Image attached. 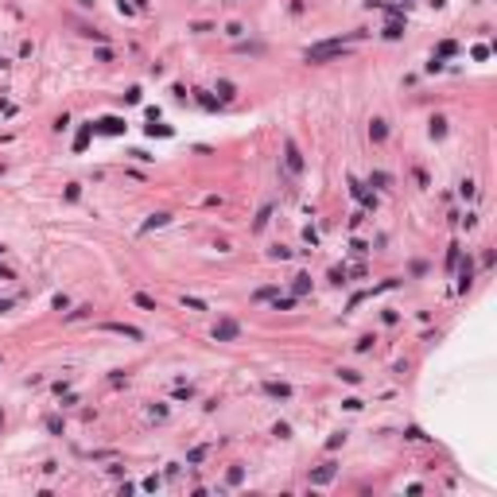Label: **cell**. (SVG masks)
Masks as SVG:
<instances>
[{"label": "cell", "instance_id": "1", "mask_svg": "<svg viewBox=\"0 0 497 497\" xmlns=\"http://www.w3.org/2000/svg\"><path fill=\"white\" fill-rule=\"evenodd\" d=\"M358 39H365V31H349V35H342V39H326V43H315V47H307L303 51V59L307 62H330V59H338V54H346L349 51V43H358Z\"/></svg>", "mask_w": 497, "mask_h": 497}, {"label": "cell", "instance_id": "2", "mask_svg": "<svg viewBox=\"0 0 497 497\" xmlns=\"http://www.w3.org/2000/svg\"><path fill=\"white\" fill-rule=\"evenodd\" d=\"M284 167H288V175H303V152H299V144H296V140H284Z\"/></svg>", "mask_w": 497, "mask_h": 497}, {"label": "cell", "instance_id": "3", "mask_svg": "<svg viewBox=\"0 0 497 497\" xmlns=\"http://www.w3.org/2000/svg\"><path fill=\"white\" fill-rule=\"evenodd\" d=\"M210 334H214V342H237L241 338V323L237 319H218Z\"/></svg>", "mask_w": 497, "mask_h": 497}, {"label": "cell", "instance_id": "4", "mask_svg": "<svg viewBox=\"0 0 497 497\" xmlns=\"http://www.w3.org/2000/svg\"><path fill=\"white\" fill-rule=\"evenodd\" d=\"M124 117H101V121H94V132H101V136H124Z\"/></svg>", "mask_w": 497, "mask_h": 497}, {"label": "cell", "instance_id": "5", "mask_svg": "<svg viewBox=\"0 0 497 497\" xmlns=\"http://www.w3.org/2000/svg\"><path fill=\"white\" fill-rule=\"evenodd\" d=\"M454 268H458V291H470L474 288V261L470 256H458V264H454Z\"/></svg>", "mask_w": 497, "mask_h": 497}, {"label": "cell", "instance_id": "6", "mask_svg": "<svg viewBox=\"0 0 497 497\" xmlns=\"http://www.w3.org/2000/svg\"><path fill=\"white\" fill-rule=\"evenodd\" d=\"M261 393L272 396V400H291V384H284V381H264Z\"/></svg>", "mask_w": 497, "mask_h": 497}, {"label": "cell", "instance_id": "7", "mask_svg": "<svg viewBox=\"0 0 497 497\" xmlns=\"http://www.w3.org/2000/svg\"><path fill=\"white\" fill-rule=\"evenodd\" d=\"M334 474H338V463H323L319 470H311V486H330Z\"/></svg>", "mask_w": 497, "mask_h": 497}, {"label": "cell", "instance_id": "8", "mask_svg": "<svg viewBox=\"0 0 497 497\" xmlns=\"http://www.w3.org/2000/svg\"><path fill=\"white\" fill-rule=\"evenodd\" d=\"M101 330H109V334H124L128 342H140V338H144V330H140V326H128V323H105Z\"/></svg>", "mask_w": 497, "mask_h": 497}, {"label": "cell", "instance_id": "9", "mask_svg": "<svg viewBox=\"0 0 497 497\" xmlns=\"http://www.w3.org/2000/svg\"><path fill=\"white\" fill-rule=\"evenodd\" d=\"M369 140H373V144H384V140H389V124H384L381 117L369 121Z\"/></svg>", "mask_w": 497, "mask_h": 497}, {"label": "cell", "instance_id": "10", "mask_svg": "<svg viewBox=\"0 0 497 497\" xmlns=\"http://www.w3.org/2000/svg\"><path fill=\"white\" fill-rule=\"evenodd\" d=\"M167 222H171V214H163V210H159V214H152V218L144 222V226H140V233H152V229H163Z\"/></svg>", "mask_w": 497, "mask_h": 497}, {"label": "cell", "instance_id": "11", "mask_svg": "<svg viewBox=\"0 0 497 497\" xmlns=\"http://www.w3.org/2000/svg\"><path fill=\"white\" fill-rule=\"evenodd\" d=\"M214 94H218V101L226 105V101H233V97H237V86H233V82H226V78H222L218 86H214Z\"/></svg>", "mask_w": 497, "mask_h": 497}, {"label": "cell", "instance_id": "12", "mask_svg": "<svg viewBox=\"0 0 497 497\" xmlns=\"http://www.w3.org/2000/svg\"><path fill=\"white\" fill-rule=\"evenodd\" d=\"M194 97H198V105H202V109H206V113H218V109H222V101H218V97H214V94H206V89H198V94H194Z\"/></svg>", "mask_w": 497, "mask_h": 497}, {"label": "cell", "instance_id": "13", "mask_svg": "<svg viewBox=\"0 0 497 497\" xmlns=\"http://www.w3.org/2000/svg\"><path fill=\"white\" fill-rule=\"evenodd\" d=\"M400 20H404V16H393L389 24H384V31H381L384 39H400V35H404V24H400Z\"/></svg>", "mask_w": 497, "mask_h": 497}, {"label": "cell", "instance_id": "14", "mask_svg": "<svg viewBox=\"0 0 497 497\" xmlns=\"http://www.w3.org/2000/svg\"><path fill=\"white\" fill-rule=\"evenodd\" d=\"M369 187H377V191H389V187H393V175H389V171H373V175H369Z\"/></svg>", "mask_w": 497, "mask_h": 497}, {"label": "cell", "instance_id": "15", "mask_svg": "<svg viewBox=\"0 0 497 497\" xmlns=\"http://www.w3.org/2000/svg\"><path fill=\"white\" fill-rule=\"evenodd\" d=\"M89 136H94V121L78 128V136H74V152H82V148H86V144H89Z\"/></svg>", "mask_w": 497, "mask_h": 497}, {"label": "cell", "instance_id": "16", "mask_svg": "<svg viewBox=\"0 0 497 497\" xmlns=\"http://www.w3.org/2000/svg\"><path fill=\"white\" fill-rule=\"evenodd\" d=\"M291 291H296V296H307V291H311V276H307V272H299V276L291 280Z\"/></svg>", "mask_w": 497, "mask_h": 497}, {"label": "cell", "instance_id": "17", "mask_svg": "<svg viewBox=\"0 0 497 497\" xmlns=\"http://www.w3.org/2000/svg\"><path fill=\"white\" fill-rule=\"evenodd\" d=\"M428 132H431V140H443L447 136V117H431V128Z\"/></svg>", "mask_w": 497, "mask_h": 497}, {"label": "cell", "instance_id": "18", "mask_svg": "<svg viewBox=\"0 0 497 497\" xmlns=\"http://www.w3.org/2000/svg\"><path fill=\"white\" fill-rule=\"evenodd\" d=\"M458 256H463V245L451 241V249H447V268H451V272H454V264H458Z\"/></svg>", "mask_w": 497, "mask_h": 497}, {"label": "cell", "instance_id": "19", "mask_svg": "<svg viewBox=\"0 0 497 497\" xmlns=\"http://www.w3.org/2000/svg\"><path fill=\"white\" fill-rule=\"evenodd\" d=\"M346 439H349V431H334V435L326 439V451H338V447H346Z\"/></svg>", "mask_w": 497, "mask_h": 497}, {"label": "cell", "instance_id": "20", "mask_svg": "<svg viewBox=\"0 0 497 497\" xmlns=\"http://www.w3.org/2000/svg\"><path fill=\"white\" fill-rule=\"evenodd\" d=\"M268 218H272V206L264 202V206H261V214H256V222H253V229H264V226H268Z\"/></svg>", "mask_w": 497, "mask_h": 497}, {"label": "cell", "instance_id": "21", "mask_svg": "<svg viewBox=\"0 0 497 497\" xmlns=\"http://www.w3.org/2000/svg\"><path fill=\"white\" fill-rule=\"evenodd\" d=\"M43 428L51 431V435H62V416H47V419H43Z\"/></svg>", "mask_w": 497, "mask_h": 497}, {"label": "cell", "instance_id": "22", "mask_svg": "<svg viewBox=\"0 0 497 497\" xmlns=\"http://www.w3.org/2000/svg\"><path fill=\"white\" fill-rule=\"evenodd\" d=\"M86 315H94V307H74V311H66V323H74V319H86Z\"/></svg>", "mask_w": 497, "mask_h": 497}, {"label": "cell", "instance_id": "23", "mask_svg": "<svg viewBox=\"0 0 497 497\" xmlns=\"http://www.w3.org/2000/svg\"><path fill=\"white\" fill-rule=\"evenodd\" d=\"M458 194H463V198H466V202H470V198H474V194H478V187H474V183H470V179H463V183H458Z\"/></svg>", "mask_w": 497, "mask_h": 497}, {"label": "cell", "instance_id": "24", "mask_svg": "<svg viewBox=\"0 0 497 497\" xmlns=\"http://www.w3.org/2000/svg\"><path fill=\"white\" fill-rule=\"evenodd\" d=\"M206 451H210V447H194V451L187 454V463H191V466H198L202 458H206Z\"/></svg>", "mask_w": 497, "mask_h": 497}, {"label": "cell", "instance_id": "25", "mask_svg": "<svg viewBox=\"0 0 497 497\" xmlns=\"http://www.w3.org/2000/svg\"><path fill=\"white\" fill-rule=\"evenodd\" d=\"M136 307H144V311H156V299L144 296V291H136Z\"/></svg>", "mask_w": 497, "mask_h": 497}, {"label": "cell", "instance_id": "26", "mask_svg": "<svg viewBox=\"0 0 497 497\" xmlns=\"http://www.w3.org/2000/svg\"><path fill=\"white\" fill-rule=\"evenodd\" d=\"M338 377H342L346 384H358V381H361V373H358V369H338Z\"/></svg>", "mask_w": 497, "mask_h": 497}, {"label": "cell", "instance_id": "27", "mask_svg": "<svg viewBox=\"0 0 497 497\" xmlns=\"http://www.w3.org/2000/svg\"><path fill=\"white\" fill-rule=\"evenodd\" d=\"M346 276H349V272H346V264H338V268H330V284H346Z\"/></svg>", "mask_w": 497, "mask_h": 497}, {"label": "cell", "instance_id": "28", "mask_svg": "<svg viewBox=\"0 0 497 497\" xmlns=\"http://www.w3.org/2000/svg\"><path fill=\"white\" fill-rule=\"evenodd\" d=\"M454 51H458V47L447 39V43H439V47H435V59H447V54H454Z\"/></svg>", "mask_w": 497, "mask_h": 497}, {"label": "cell", "instance_id": "29", "mask_svg": "<svg viewBox=\"0 0 497 497\" xmlns=\"http://www.w3.org/2000/svg\"><path fill=\"white\" fill-rule=\"evenodd\" d=\"M226 478H229V486H241L245 470H241V466H229V474H226Z\"/></svg>", "mask_w": 497, "mask_h": 497}, {"label": "cell", "instance_id": "30", "mask_svg": "<svg viewBox=\"0 0 497 497\" xmlns=\"http://www.w3.org/2000/svg\"><path fill=\"white\" fill-rule=\"evenodd\" d=\"M148 136H171V128H167V124H156V121H152V124H148Z\"/></svg>", "mask_w": 497, "mask_h": 497}, {"label": "cell", "instance_id": "31", "mask_svg": "<svg viewBox=\"0 0 497 497\" xmlns=\"http://www.w3.org/2000/svg\"><path fill=\"white\" fill-rule=\"evenodd\" d=\"M183 307H191V311H206V303H202V299H194V296H183Z\"/></svg>", "mask_w": 497, "mask_h": 497}, {"label": "cell", "instance_id": "32", "mask_svg": "<svg viewBox=\"0 0 497 497\" xmlns=\"http://www.w3.org/2000/svg\"><path fill=\"white\" fill-rule=\"evenodd\" d=\"M268 256H272V261H288L291 249H280V245H276V249H268Z\"/></svg>", "mask_w": 497, "mask_h": 497}, {"label": "cell", "instance_id": "33", "mask_svg": "<svg viewBox=\"0 0 497 497\" xmlns=\"http://www.w3.org/2000/svg\"><path fill=\"white\" fill-rule=\"evenodd\" d=\"M291 307H296V299H291V296H284V299L276 296V311H291Z\"/></svg>", "mask_w": 497, "mask_h": 497}, {"label": "cell", "instance_id": "34", "mask_svg": "<svg viewBox=\"0 0 497 497\" xmlns=\"http://www.w3.org/2000/svg\"><path fill=\"white\" fill-rule=\"evenodd\" d=\"M272 435H276V439H291V428H288V424H276V428H272Z\"/></svg>", "mask_w": 497, "mask_h": 497}, {"label": "cell", "instance_id": "35", "mask_svg": "<svg viewBox=\"0 0 497 497\" xmlns=\"http://www.w3.org/2000/svg\"><path fill=\"white\" fill-rule=\"evenodd\" d=\"M175 396H179V400H191L194 389H191V384H179V389H175Z\"/></svg>", "mask_w": 497, "mask_h": 497}, {"label": "cell", "instance_id": "36", "mask_svg": "<svg viewBox=\"0 0 497 497\" xmlns=\"http://www.w3.org/2000/svg\"><path fill=\"white\" fill-rule=\"evenodd\" d=\"M78 194H82V187H78V183H70V187H66V202H78Z\"/></svg>", "mask_w": 497, "mask_h": 497}, {"label": "cell", "instance_id": "37", "mask_svg": "<svg viewBox=\"0 0 497 497\" xmlns=\"http://www.w3.org/2000/svg\"><path fill=\"white\" fill-rule=\"evenodd\" d=\"M94 59H97V62H113V51H109V47H101V51H97Z\"/></svg>", "mask_w": 497, "mask_h": 497}, {"label": "cell", "instance_id": "38", "mask_svg": "<svg viewBox=\"0 0 497 497\" xmlns=\"http://www.w3.org/2000/svg\"><path fill=\"white\" fill-rule=\"evenodd\" d=\"M124 101H128V105H136V101H140V86H132L128 94H124Z\"/></svg>", "mask_w": 497, "mask_h": 497}, {"label": "cell", "instance_id": "39", "mask_svg": "<svg viewBox=\"0 0 497 497\" xmlns=\"http://www.w3.org/2000/svg\"><path fill=\"white\" fill-rule=\"evenodd\" d=\"M0 280H16V272H12V268H4V264H0Z\"/></svg>", "mask_w": 497, "mask_h": 497}, {"label": "cell", "instance_id": "40", "mask_svg": "<svg viewBox=\"0 0 497 497\" xmlns=\"http://www.w3.org/2000/svg\"><path fill=\"white\" fill-rule=\"evenodd\" d=\"M12 307H16L12 299H0V315H4V311H12Z\"/></svg>", "mask_w": 497, "mask_h": 497}, {"label": "cell", "instance_id": "41", "mask_svg": "<svg viewBox=\"0 0 497 497\" xmlns=\"http://www.w3.org/2000/svg\"><path fill=\"white\" fill-rule=\"evenodd\" d=\"M443 4H447V0H431V8H443Z\"/></svg>", "mask_w": 497, "mask_h": 497}, {"label": "cell", "instance_id": "42", "mask_svg": "<svg viewBox=\"0 0 497 497\" xmlns=\"http://www.w3.org/2000/svg\"><path fill=\"white\" fill-rule=\"evenodd\" d=\"M412 4H416V0H400V8H412Z\"/></svg>", "mask_w": 497, "mask_h": 497}, {"label": "cell", "instance_id": "43", "mask_svg": "<svg viewBox=\"0 0 497 497\" xmlns=\"http://www.w3.org/2000/svg\"><path fill=\"white\" fill-rule=\"evenodd\" d=\"M0 428H4V408H0Z\"/></svg>", "mask_w": 497, "mask_h": 497}, {"label": "cell", "instance_id": "44", "mask_svg": "<svg viewBox=\"0 0 497 497\" xmlns=\"http://www.w3.org/2000/svg\"><path fill=\"white\" fill-rule=\"evenodd\" d=\"M0 253H4V245H0Z\"/></svg>", "mask_w": 497, "mask_h": 497}]
</instances>
